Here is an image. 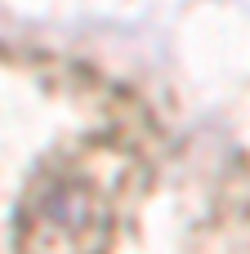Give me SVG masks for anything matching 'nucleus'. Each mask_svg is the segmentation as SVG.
I'll return each mask as SVG.
<instances>
[{
	"label": "nucleus",
	"mask_w": 250,
	"mask_h": 254,
	"mask_svg": "<svg viewBox=\"0 0 250 254\" xmlns=\"http://www.w3.org/2000/svg\"><path fill=\"white\" fill-rule=\"evenodd\" d=\"M112 196L76 170L31 183L18 214V254H107Z\"/></svg>",
	"instance_id": "nucleus-1"
}]
</instances>
